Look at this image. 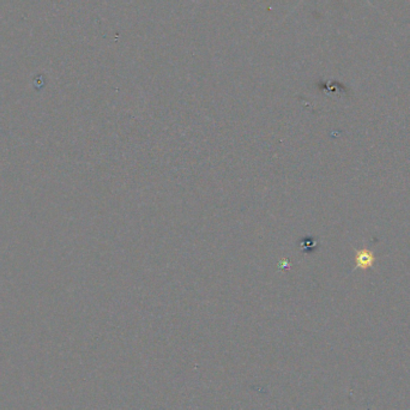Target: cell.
I'll list each match as a JSON object with an SVG mask.
<instances>
[{"label": "cell", "mask_w": 410, "mask_h": 410, "mask_svg": "<svg viewBox=\"0 0 410 410\" xmlns=\"http://www.w3.org/2000/svg\"><path fill=\"white\" fill-rule=\"evenodd\" d=\"M375 258L373 254H372L371 251L368 250H360L356 252L355 256V263H356V268L366 270L368 268H371L373 265Z\"/></svg>", "instance_id": "cell-1"}]
</instances>
